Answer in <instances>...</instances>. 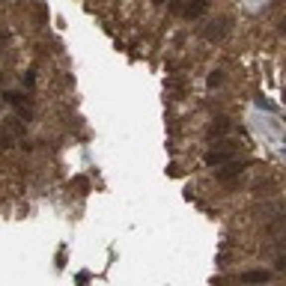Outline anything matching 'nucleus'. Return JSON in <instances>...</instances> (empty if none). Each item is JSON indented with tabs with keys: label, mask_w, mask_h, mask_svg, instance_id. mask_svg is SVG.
Returning <instances> with one entry per match:
<instances>
[{
	"label": "nucleus",
	"mask_w": 286,
	"mask_h": 286,
	"mask_svg": "<svg viewBox=\"0 0 286 286\" xmlns=\"http://www.w3.org/2000/svg\"><path fill=\"white\" fill-rule=\"evenodd\" d=\"M3 98L24 116V119H33V104H30V98L27 95H21V93H15V90H9V93H3Z\"/></svg>",
	"instance_id": "obj_1"
},
{
	"label": "nucleus",
	"mask_w": 286,
	"mask_h": 286,
	"mask_svg": "<svg viewBox=\"0 0 286 286\" xmlns=\"http://www.w3.org/2000/svg\"><path fill=\"white\" fill-rule=\"evenodd\" d=\"M209 6H212V0H188L185 9H182V15H185L188 21H194V18H203V15L209 12Z\"/></svg>",
	"instance_id": "obj_2"
},
{
	"label": "nucleus",
	"mask_w": 286,
	"mask_h": 286,
	"mask_svg": "<svg viewBox=\"0 0 286 286\" xmlns=\"http://www.w3.org/2000/svg\"><path fill=\"white\" fill-rule=\"evenodd\" d=\"M233 158H236V149H212V152H206V164L209 167H224Z\"/></svg>",
	"instance_id": "obj_3"
},
{
	"label": "nucleus",
	"mask_w": 286,
	"mask_h": 286,
	"mask_svg": "<svg viewBox=\"0 0 286 286\" xmlns=\"http://www.w3.org/2000/svg\"><path fill=\"white\" fill-rule=\"evenodd\" d=\"M272 281V272L269 269H254V272H245L242 275V284L245 286H260V284H269Z\"/></svg>",
	"instance_id": "obj_4"
},
{
	"label": "nucleus",
	"mask_w": 286,
	"mask_h": 286,
	"mask_svg": "<svg viewBox=\"0 0 286 286\" xmlns=\"http://www.w3.org/2000/svg\"><path fill=\"white\" fill-rule=\"evenodd\" d=\"M230 128H233V125H230V119L218 116V119L209 125V137H212V140H215V137H224V134H230Z\"/></svg>",
	"instance_id": "obj_5"
},
{
	"label": "nucleus",
	"mask_w": 286,
	"mask_h": 286,
	"mask_svg": "<svg viewBox=\"0 0 286 286\" xmlns=\"http://www.w3.org/2000/svg\"><path fill=\"white\" fill-rule=\"evenodd\" d=\"M242 170H245V164H236V158H233V161H227V167H224V170H218L215 176H218L221 182H230V179H233V176H239Z\"/></svg>",
	"instance_id": "obj_6"
},
{
	"label": "nucleus",
	"mask_w": 286,
	"mask_h": 286,
	"mask_svg": "<svg viewBox=\"0 0 286 286\" xmlns=\"http://www.w3.org/2000/svg\"><path fill=\"white\" fill-rule=\"evenodd\" d=\"M227 33H230V21L224 18V21H218V27H209V30H206V39L215 42V39H224Z\"/></svg>",
	"instance_id": "obj_7"
},
{
	"label": "nucleus",
	"mask_w": 286,
	"mask_h": 286,
	"mask_svg": "<svg viewBox=\"0 0 286 286\" xmlns=\"http://www.w3.org/2000/svg\"><path fill=\"white\" fill-rule=\"evenodd\" d=\"M72 182H75V188H78L81 194H87V191H90V179H87V176H75Z\"/></svg>",
	"instance_id": "obj_8"
},
{
	"label": "nucleus",
	"mask_w": 286,
	"mask_h": 286,
	"mask_svg": "<svg viewBox=\"0 0 286 286\" xmlns=\"http://www.w3.org/2000/svg\"><path fill=\"white\" fill-rule=\"evenodd\" d=\"M221 81H224V75H221V69H215V72L209 75V87H218Z\"/></svg>",
	"instance_id": "obj_9"
},
{
	"label": "nucleus",
	"mask_w": 286,
	"mask_h": 286,
	"mask_svg": "<svg viewBox=\"0 0 286 286\" xmlns=\"http://www.w3.org/2000/svg\"><path fill=\"white\" fill-rule=\"evenodd\" d=\"M182 9H185V0H170V12L173 15H182Z\"/></svg>",
	"instance_id": "obj_10"
},
{
	"label": "nucleus",
	"mask_w": 286,
	"mask_h": 286,
	"mask_svg": "<svg viewBox=\"0 0 286 286\" xmlns=\"http://www.w3.org/2000/svg\"><path fill=\"white\" fill-rule=\"evenodd\" d=\"M12 146V137L6 134V128H0V149H9Z\"/></svg>",
	"instance_id": "obj_11"
},
{
	"label": "nucleus",
	"mask_w": 286,
	"mask_h": 286,
	"mask_svg": "<svg viewBox=\"0 0 286 286\" xmlns=\"http://www.w3.org/2000/svg\"><path fill=\"white\" fill-rule=\"evenodd\" d=\"M152 3H155V6H161V3H167V0H152Z\"/></svg>",
	"instance_id": "obj_12"
}]
</instances>
